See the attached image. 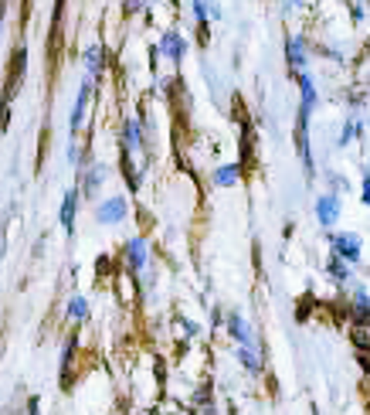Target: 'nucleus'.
Here are the masks:
<instances>
[{
    "label": "nucleus",
    "mask_w": 370,
    "mask_h": 415,
    "mask_svg": "<svg viewBox=\"0 0 370 415\" xmlns=\"http://www.w3.org/2000/svg\"><path fill=\"white\" fill-rule=\"evenodd\" d=\"M357 314H360V316L370 314V297L364 293V290H357Z\"/></svg>",
    "instance_id": "aec40b11"
},
{
    "label": "nucleus",
    "mask_w": 370,
    "mask_h": 415,
    "mask_svg": "<svg viewBox=\"0 0 370 415\" xmlns=\"http://www.w3.org/2000/svg\"><path fill=\"white\" fill-rule=\"evenodd\" d=\"M75 211H78V191H68L65 201H61V225H65L68 235L75 232Z\"/></svg>",
    "instance_id": "6e6552de"
},
{
    "label": "nucleus",
    "mask_w": 370,
    "mask_h": 415,
    "mask_svg": "<svg viewBox=\"0 0 370 415\" xmlns=\"http://www.w3.org/2000/svg\"><path fill=\"white\" fill-rule=\"evenodd\" d=\"M0 20H4V0H0Z\"/></svg>",
    "instance_id": "b1692460"
},
{
    "label": "nucleus",
    "mask_w": 370,
    "mask_h": 415,
    "mask_svg": "<svg viewBox=\"0 0 370 415\" xmlns=\"http://www.w3.org/2000/svg\"><path fill=\"white\" fill-rule=\"evenodd\" d=\"M316 218H319L323 228L336 225V218H340V198H336V194H323V198H316Z\"/></svg>",
    "instance_id": "7ed1b4c3"
},
{
    "label": "nucleus",
    "mask_w": 370,
    "mask_h": 415,
    "mask_svg": "<svg viewBox=\"0 0 370 415\" xmlns=\"http://www.w3.org/2000/svg\"><path fill=\"white\" fill-rule=\"evenodd\" d=\"M126 211H129V208H126V201L122 198H109L96 208V218L102 221V225H119V221L126 218Z\"/></svg>",
    "instance_id": "f03ea898"
},
{
    "label": "nucleus",
    "mask_w": 370,
    "mask_h": 415,
    "mask_svg": "<svg viewBox=\"0 0 370 415\" xmlns=\"http://www.w3.org/2000/svg\"><path fill=\"white\" fill-rule=\"evenodd\" d=\"M228 334L238 340V347H255L252 330H248V323H245L241 314H228Z\"/></svg>",
    "instance_id": "423d86ee"
},
{
    "label": "nucleus",
    "mask_w": 370,
    "mask_h": 415,
    "mask_svg": "<svg viewBox=\"0 0 370 415\" xmlns=\"http://www.w3.org/2000/svg\"><path fill=\"white\" fill-rule=\"evenodd\" d=\"M299 4H302V0H282V7H286V11H293V7H299Z\"/></svg>",
    "instance_id": "5701e85b"
},
{
    "label": "nucleus",
    "mask_w": 370,
    "mask_h": 415,
    "mask_svg": "<svg viewBox=\"0 0 370 415\" xmlns=\"http://www.w3.org/2000/svg\"><path fill=\"white\" fill-rule=\"evenodd\" d=\"M89 96H92V82L85 79V82H82V89H78L75 106H72V116H68V126H72V133H75L78 126H82V119H85V106H89Z\"/></svg>",
    "instance_id": "39448f33"
},
{
    "label": "nucleus",
    "mask_w": 370,
    "mask_h": 415,
    "mask_svg": "<svg viewBox=\"0 0 370 415\" xmlns=\"http://www.w3.org/2000/svg\"><path fill=\"white\" fill-rule=\"evenodd\" d=\"M122 140H126V150H129V154L143 147V130H139L136 119H129V123H126V130H122Z\"/></svg>",
    "instance_id": "9b49d317"
},
{
    "label": "nucleus",
    "mask_w": 370,
    "mask_h": 415,
    "mask_svg": "<svg viewBox=\"0 0 370 415\" xmlns=\"http://www.w3.org/2000/svg\"><path fill=\"white\" fill-rule=\"evenodd\" d=\"M360 198H364V204L370 208V174L364 178V191H360Z\"/></svg>",
    "instance_id": "412c9836"
},
{
    "label": "nucleus",
    "mask_w": 370,
    "mask_h": 415,
    "mask_svg": "<svg viewBox=\"0 0 370 415\" xmlns=\"http://www.w3.org/2000/svg\"><path fill=\"white\" fill-rule=\"evenodd\" d=\"M238 361H241L245 371H252V375L262 371V361H258V351H255V347H238Z\"/></svg>",
    "instance_id": "4468645a"
},
{
    "label": "nucleus",
    "mask_w": 370,
    "mask_h": 415,
    "mask_svg": "<svg viewBox=\"0 0 370 415\" xmlns=\"http://www.w3.org/2000/svg\"><path fill=\"white\" fill-rule=\"evenodd\" d=\"M299 89H302V106L299 109L312 116V109H316V85H312V79L306 72H299Z\"/></svg>",
    "instance_id": "9d476101"
},
{
    "label": "nucleus",
    "mask_w": 370,
    "mask_h": 415,
    "mask_svg": "<svg viewBox=\"0 0 370 415\" xmlns=\"http://www.w3.org/2000/svg\"><path fill=\"white\" fill-rule=\"evenodd\" d=\"M238 178H241L238 163H228V167H217V171H215V184H217V187H231V184H238Z\"/></svg>",
    "instance_id": "f8f14e48"
},
{
    "label": "nucleus",
    "mask_w": 370,
    "mask_h": 415,
    "mask_svg": "<svg viewBox=\"0 0 370 415\" xmlns=\"http://www.w3.org/2000/svg\"><path fill=\"white\" fill-rule=\"evenodd\" d=\"M102 180H106V167H92V171H89V178H85V187H82V191H85V194H96Z\"/></svg>",
    "instance_id": "a211bd4d"
},
{
    "label": "nucleus",
    "mask_w": 370,
    "mask_h": 415,
    "mask_svg": "<svg viewBox=\"0 0 370 415\" xmlns=\"http://www.w3.org/2000/svg\"><path fill=\"white\" fill-rule=\"evenodd\" d=\"M126 259L133 269H143L146 266V238H129L126 242Z\"/></svg>",
    "instance_id": "1a4fd4ad"
},
{
    "label": "nucleus",
    "mask_w": 370,
    "mask_h": 415,
    "mask_svg": "<svg viewBox=\"0 0 370 415\" xmlns=\"http://www.w3.org/2000/svg\"><path fill=\"white\" fill-rule=\"evenodd\" d=\"M139 7H143V0H126V11H129V14H133V11H139Z\"/></svg>",
    "instance_id": "4be33fe9"
},
{
    "label": "nucleus",
    "mask_w": 370,
    "mask_h": 415,
    "mask_svg": "<svg viewBox=\"0 0 370 415\" xmlns=\"http://www.w3.org/2000/svg\"><path fill=\"white\" fill-rule=\"evenodd\" d=\"M333 245V256L340 259V262H347V266H353V262H360V235H353V232H340V235L330 238Z\"/></svg>",
    "instance_id": "f257e3e1"
},
{
    "label": "nucleus",
    "mask_w": 370,
    "mask_h": 415,
    "mask_svg": "<svg viewBox=\"0 0 370 415\" xmlns=\"http://www.w3.org/2000/svg\"><path fill=\"white\" fill-rule=\"evenodd\" d=\"M326 273H330L336 283H350V279H353V266H347V262H340V259L333 256L330 266H326Z\"/></svg>",
    "instance_id": "ddd939ff"
},
{
    "label": "nucleus",
    "mask_w": 370,
    "mask_h": 415,
    "mask_svg": "<svg viewBox=\"0 0 370 415\" xmlns=\"http://www.w3.org/2000/svg\"><path fill=\"white\" fill-rule=\"evenodd\" d=\"M85 68H89V75H98V68H102V44H92L85 51Z\"/></svg>",
    "instance_id": "f3484780"
},
{
    "label": "nucleus",
    "mask_w": 370,
    "mask_h": 415,
    "mask_svg": "<svg viewBox=\"0 0 370 415\" xmlns=\"http://www.w3.org/2000/svg\"><path fill=\"white\" fill-rule=\"evenodd\" d=\"M194 14H197V20H200V24H204V20L221 18V11H217L215 4H208V0H194Z\"/></svg>",
    "instance_id": "dca6fc26"
},
{
    "label": "nucleus",
    "mask_w": 370,
    "mask_h": 415,
    "mask_svg": "<svg viewBox=\"0 0 370 415\" xmlns=\"http://www.w3.org/2000/svg\"><path fill=\"white\" fill-rule=\"evenodd\" d=\"M357 126H360L357 119H347V123H343V130H340V147H347V143L357 137Z\"/></svg>",
    "instance_id": "6ab92c4d"
},
{
    "label": "nucleus",
    "mask_w": 370,
    "mask_h": 415,
    "mask_svg": "<svg viewBox=\"0 0 370 415\" xmlns=\"http://www.w3.org/2000/svg\"><path fill=\"white\" fill-rule=\"evenodd\" d=\"M68 316H72L75 323L89 320V303H85L82 297H72V299H68Z\"/></svg>",
    "instance_id": "2eb2a0df"
},
{
    "label": "nucleus",
    "mask_w": 370,
    "mask_h": 415,
    "mask_svg": "<svg viewBox=\"0 0 370 415\" xmlns=\"http://www.w3.org/2000/svg\"><path fill=\"white\" fill-rule=\"evenodd\" d=\"M286 58H289V65L295 68V75L306 68V41L302 38H289V44H286Z\"/></svg>",
    "instance_id": "0eeeda50"
},
{
    "label": "nucleus",
    "mask_w": 370,
    "mask_h": 415,
    "mask_svg": "<svg viewBox=\"0 0 370 415\" xmlns=\"http://www.w3.org/2000/svg\"><path fill=\"white\" fill-rule=\"evenodd\" d=\"M184 51H187V41L180 38L177 31H167V35L160 38V55H167L170 61H180L184 58Z\"/></svg>",
    "instance_id": "20e7f679"
},
{
    "label": "nucleus",
    "mask_w": 370,
    "mask_h": 415,
    "mask_svg": "<svg viewBox=\"0 0 370 415\" xmlns=\"http://www.w3.org/2000/svg\"><path fill=\"white\" fill-rule=\"evenodd\" d=\"M208 415H217V412H215V409H211V412H208Z\"/></svg>",
    "instance_id": "393cba45"
}]
</instances>
